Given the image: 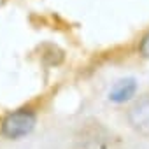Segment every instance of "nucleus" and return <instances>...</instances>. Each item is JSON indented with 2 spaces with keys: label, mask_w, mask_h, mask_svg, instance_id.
I'll return each instance as SVG.
<instances>
[{
  "label": "nucleus",
  "mask_w": 149,
  "mask_h": 149,
  "mask_svg": "<svg viewBox=\"0 0 149 149\" xmlns=\"http://www.w3.org/2000/svg\"><path fill=\"white\" fill-rule=\"evenodd\" d=\"M37 123V116L30 109H19L16 112H11L4 121H2V133L7 139H21L28 135Z\"/></svg>",
  "instance_id": "nucleus-1"
},
{
  "label": "nucleus",
  "mask_w": 149,
  "mask_h": 149,
  "mask_svg": "<svg viewBox=\"0 0 149 149\" xmlns=\"http://www.w3.org/2000/svg\"><path fill=\"white\" fill-rule=\"evenodd\" d=\"M81 147L83 149H112V135L102 128L98 123L97 126H90L81 135Z\"/></svg>",
  "instance_id": "nucleus-3"
},
{
  "label": "nucleus",
  "mask_w": 149,
  "mask_h": 149,
  "mask_svg": "<svg viewBox=\"0 0 149 149\" xmlns=\"http://www.w3.org/2000/svg\"><path fill=\"white\" fill-rule=\"evenodd\" d=\"M140 54L146 56V58H149V33H146L144 39H142V42H140Z\"/></svg>",
  "instance_id": "nucleus-5"
},
{
  "label": "nucleus",
  "mask_w": 149,
  "mask_h": 149,
  "mask_svg": "<svg viewBox=\"0 0 149 149\" xmlns=\"http://www.w3.org/2000/svg\"><path fill=\"white\" fill-rule=\"evenodd\" d=\"M135 90H137L135 79H132V77L121 79V81H118V83L112 86V90L109 91V98H111L112 102H116V104H121V102L130 100V98L133 97Z\"/></svg>",
  "instance_id": "nucleus-4"
},
{
  "label": "nucleus",
  "mask_w": 149,
  "mask_h": 149,
  "mask_svg": "<svg viewBox=\"0 0 149 149\" xmlns=\"http://www.w3.org/2000/svg\"><path fill=\"white\" fill-rule=\"evenodd\" d=\"M128 123L135 132H139L142 135H149V95L140 97L130 107Z\"/></svg>",
  "instance_id": "nucleus-2"
}]
</instances>
